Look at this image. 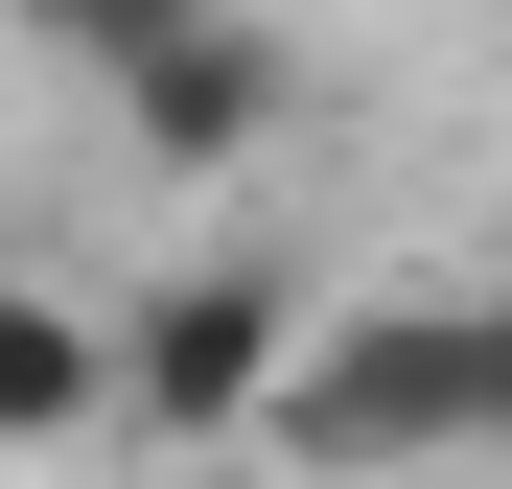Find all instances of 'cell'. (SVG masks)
<instances>
[{
  "label": "cell",
  "instance_id": "obj_1",
  "mask_svg": "<svg viewBox=\"0 0 512 489\" xmlns=\"http://www.w3.org/2000/svg\"><path fill=\"white\" fill-rule=\"evenodd\" d=\"M256 443L280 466H466L489 443V303H326Z\"/></svg>",
  "mask_w": 512,
  "mask_h": 489
},
{
  "label": "cell",
  "instance_id": "obj_2",
  "mask_svg": "<svg viewBox=\"0 0 512 489\" xmlns=\"http://www.w3.org/2000/svg\"><path fill=\"white\" fill-rule=\"evenodd\" d=\"M303 326H326V280H280V257L140 280V303H117V443H256L280 373H303Z\"/></svg>",
  "mask_w": 512,
  "mask_h": 489
},
{
  "label": "cell",
  "instance_id": "obj_3",
  "mask_svg": "<svg viewBox=\"0 0 512 489\" xmlns=\"http://www.w3.org/2000/svg\"><path fill=\"white\" fill-rule=\"evenodd\" d=\"M94 94H117L140 163H187V187H210V163H256V140L303 117V47L256 24V0H187V24H140V47L94 70Z\"/></svg>",
  "mask_w": 512,
  "mask_h": 489
},
{
  "label": "cell",
  "instance_id": "obj_4",
  "mask_svg": "<svg viewBox=\"0 0 512 489\" xmlns=\"http://www.w3.org/2000/svg\"><path fill=\"white\" fill-rule=\"evenodd\" d=\"M0 443H117V303L0 280Z\"/></svg>",
  "mask_w": 512,
  "mask_h": 489
},
{
  "label": "cell",
  "instance_id": "obj_5",
  "mask_svg": "<svg viewBox=\"0 0 512 489\" xmlns=\"http://www.w3.org/2000/svg\"><path fill=\"white\" fill-rule=\"evenodd\" d=\"M0 24H24V47H47V70H117V47H140V24H187V0H0Z\"/></svg>",
  "mask_w": 512,
  "mask_h": 489
},
{
  "label": "cell",
  "instance_id": "obj_6",
  "mask_svg": "<svg viewBox=\"0 0 512 489\" xmlns=\"http://www.w3.org/2000/svg\"><path fill=\"white\" fill-rule=\"evenodd\" d=\"M489 443H512V280H489Z\"/></svg>",
  "mask_w": 512,
  "mask_h": 489
}]
</instances>
